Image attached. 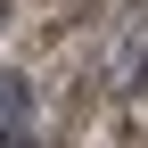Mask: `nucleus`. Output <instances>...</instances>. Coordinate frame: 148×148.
Returning <instances> with one entry per match:
<instances>
[{
    "instance_id": "2",
    "label": "nucleus",
    "mask_w": 148,
    "mask_h": 148,
    "mask_svg": "<svg viewBox=\"0 0 148 148\" xmlns=\"http://www.w3.org/2000/svg\"><path fill=\"white\" fill-rule=\"evenodd\" d=\"M0 16H8V0H0Z\"/></svg>"
},
{
    "instance_id": "1",
    "label": "nucleus",
    "mask_w": 148,
    "mask_h": 148,
    "mask_svg": "<svg viewBox=\"0 0 148 148\" xmlns=\"http://www.w3.org/2000/svg\"><path fill=\"white\" fill-rule=\"evenodd\" d=\"M16 123H25V82L0 74V132H16Z\"/></svg>"
}]
</instances>
